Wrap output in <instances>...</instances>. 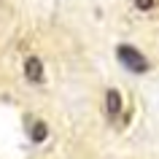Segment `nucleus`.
<instances>
[{
    "label": "nucleus",
    "instance_id": "f257e3e1",
    "mask_svg": "<svg viewBox=\"0 0 159 159\" xmlns=\"http://www.w3.org/2000/svg\"><path fill=\"white\" fill-rule=\"evenodd\" d=\"M116 57H119V62H121L127 70H132V73H146V70H148V62H146V57H143V54L135 49V46H129V43H121V46H116Z\"/></svg>",
    "mask_w": 159,
    "mask_h": 159
},
{
    "label": "nucleus",
    "instance_id": "f03ea898",
    "mask_svg": "<svg viewBox=\"0 0 159 159\" xmlns=\"http://www.w3.org/2000/svg\"><path fill=\"white\" fill-rule=\"evenodd\" d=\"M25 75L30 84H43V78H46V70H43V62L38 57H27L25 59Z\"/></svg>",
    "mask_w": 159,
    "mask_h": 159
},
{
    "label": "nucleus",
    "instance_id": "7ed1b4c3",
    "mask_svg": "<svg viewBox=\"0 0 159 159\" xmlns=\"http://www.w3.org/2000/svg\"><path fill=\"white\" fill-rule=\"evenodd\" d=\"M121 108H124V97L119 89H108L105 92V111H108L111 119H119L121 116Z\"/></svg>",
    "mask_w": 159,
    "mask_h": 159
},
{
    "label": "nucleus",
    "instance_id": "20e7f679",
    "mask_svg": "<svg viewBox=\"0 0 159 159\" xmlns=\"http://www.w3.org/2000/svg\"><path fill=\"white\" fill-rule=\"evenodd\" d=\"M30 138H33L35 143H43L46 138H49V124H46V121H35L33 132H30Z\"/></svg>",
    "mask_w": 159,
    "mask_h": 159
},
{
    "label": "nucleus",
    "instance_id": "39448f33",
    "mask_svg": "<svg viewBox=\"0 0 159 159\" xmlns=\"http://www.w3.org/2000/svg\"><path fill=\"white\" fill-rule=\"evenodd\" d=\"M154 3H157V0H135V6H138L140 11H151V8H154Z\"/></svg>",
    "mask_w": 159,
    "mask_h": 159
}]
</instances>
